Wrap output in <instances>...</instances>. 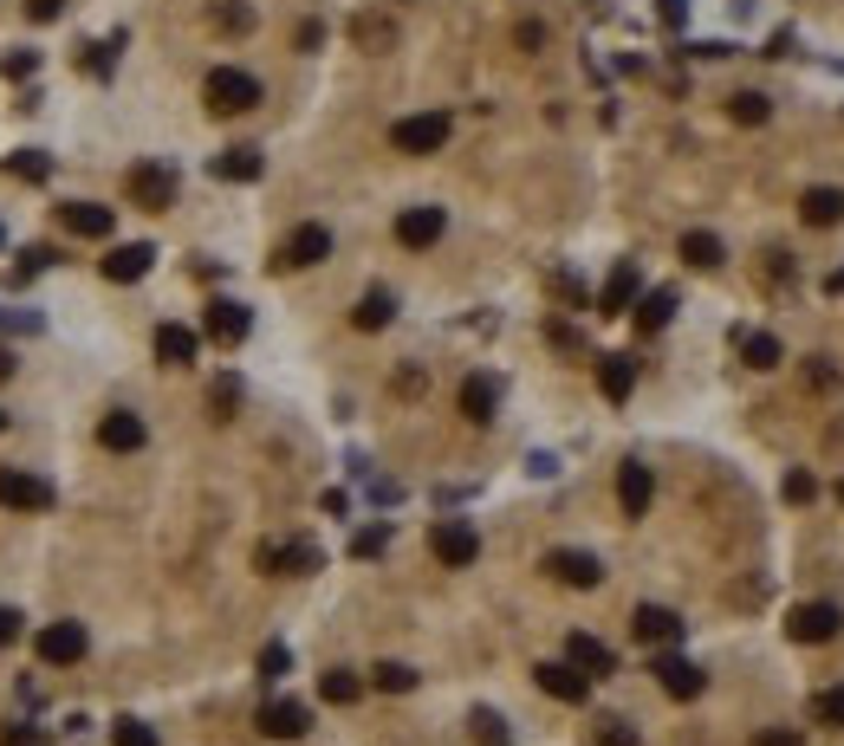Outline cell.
<instances>
[{
  "label": "cell",
  "instance_id": "47",
  "mask_svg": "<svg viewBox=\"0 0 844 746\" xmlns=\"http://www.w3.org/2000/svg\"><path fill=\"white\" fill-rule=\"evenodd\" d=\"M33 66H40V59H33V53H7V59H0V71H7V78H13V85H20V78H33Z\"/></svg>",
  "mask_w": 844,
  "mask_h": 746
},
{
  "label": "cell",
  "instance_id": "27",
  "mask_svg": "<svg viewBox=\"0 0 844 746\" xmlns=\"http://www.w3.org/2000/svg\"><path fill=\"white\" fill-rule=\"evenodd\" d=\"M493 409H500V383H493L488 370H475V377L462 383V415H468V422H493Z\"/></svg>",
  "mask_w": 844,
  "mask_h": 746
},
{
  "label": "cell",
  "instance_id": "4",
  "mask_svg": "<svg viewBox=\"0 0 844 746\" xmlns=\"http://www.w3.org/2000/svg\"><path fill=\"white\" fill-rule=\"evenodd\" d=\"M59 493H53V480L33 475V468H0V506L7 513H46Z\"/></svg>",
  "mask_w": 844,
  "mask_h": 746
},
{
  "label": "cell",
  "instance_id": "37",
  "mask_svg": "<svg viewBox=\"0 0 844 746\" xmlns=\"http://www.w3.org/2000/svg\"><path fill=\"white\" fill-rule=\"evenodd\" d=\"M741 357H747V370H779V357H786V350H779L774 332H754V338L741 344Z\"/></svg>",
  "mask_w": 844,
  "mask_h": 746
},
{
  "label": "cell",
  "instance_id": "46",
  "mask_svg": "<svg viewBox=\"0 0 844 746\" xmlns=\"http://www.w3.org/2000/svg\"><path fill=\"white\" fill-rule=\"evenodd\" d=\"M806 383H812V390H839V370H832V357H806Z\"/></svg>",
  "mask_w": 844,
  "mask_h": 746
},
{
  "label": "cell",
  "instance_id": "2",
  "mask_svg": "<svg viewBox=\"0 0 844 746\" xmlns=\"http://www.w3.org/2000/svg\"><path fill=\"white\" fill-rule=\"evenodd\" d=\"M448 131H455L448 111H417V118H397V124H390V143H397L403 156H435V149L448 143Z\"/></svg>",
  "mask_w": 844,
  "mask_h": 746
},
{
  "label": "cell",
  "instance_id": "9",
  "mask_svg": "<svg viewBox=\"0 0 844 746\" xmlns=\"http://www.w3.org/2000/svg\"><path fill=\"white\" fill-rule=\"evenodd\" d=\"M546 571L559 578L565 591H598V584H604V565H598L591 552H578V545H559V552H546Z\"/></svg>",
  "mask_w": 844,
  "mask_h": 746
},
{
  "label": "cell",
  "instance_id": "35",
  "mask_svg": "<svg viewBox=\"0 0 844 746\" xmlns=\"http://www.w3.org/2000/svg\"><path fill=\"white\" fill-rule=\"evenodd\" d=\"M319 694H325L332 708H352L357 694H364V681H357L352 669H325V676H319Z\"/></svg>",
  "mask_w": 844,
  "mask_h": 746
},
{
  "label": "cell",
  "instance_id": "52",
  "mask_svg": "<svg viewBox=\"0 0 844 746\" xmlns=\"http://www.w3.org/2000/svg\"><path fill=\"white\" fill-rule=\"evenodd\" d=\"M520 46H526V53H540V46H546V26H533V20H526V26H520Z\"/></svg>",
  "mask_w": 844,
  "mask_h": 746
},
{
  "label": "cell",
  "instance_id": "32",
  "mask_svg": "<svg viewBox=\"0 0 844 746\" xmlns=\"http://www.w3.org/2000/svg\"><path fill=\"white\" fill-rule=\"evenodd\" d=\"M7 176L13 182H53V156L46 149H13L7 156Z\"/></svg>",
  "mask_w": 844,
  "mask_h": 746
},
{
  "label": "cell",
  "instance_id": "34",
  "mask_svg": "<svg viewBox=\"0 0 844 746\" xmlns=\"http://www.w3.org/2000/svg\"><path fill=\"white\" fill-rule=\"evenodd\" d=\"M728 118L754 131V124H767V118H774V104H767V91H734V98H728Z\"/></svg>",
  "mask_w": 844,
  "mask_h": 746
},
{
  "label": "cell",
  "instance_id": "53",
  "mask_svg": "<svg viewBox=\"0 0 844 746\" xmlns=\"http://www.w3.org/2000/svg\"><path fill=\"white\" fill-rule=\"evenodd\" d=\"M656 13H663V26H682V13H689V0H663Z\"/></svg>",
  "mask_w": 844,
  "mask_h": 746
},
{
  "label": "cell",
  "instance_id": "29",
  "mask_svg": "<svg viewBox=\"0 0 844 746\" xmlns=\"http://www.w3.org/2000/svg\"><path fill=\"white\" fill-rule=\"evenodd\" d=\"M390 319H397V299H390L384 286H370V292L352 305V325H357V332H384Z\"/></svg>",
  "mask_w": 844,
  "mask_h": 746
},
{
  "label": "cell",
  "instance_id": "30",
  "mask_svg": "<svg viewBox=\"0 0 844 746\" xmlns=\"http://www.w3.org/2000/svg\"><path fill=\"white\" fill-rule=\"evenodd\" d=\"M352 46L357 53H390V46H397V26H390L384 13H357L352 20Z\"/></svg>",
  "mask_w": 844,
  "mask_h": 746
},
{
  "label": "cell",
  "instance_id": "19",
  "mask_svg": "<svg viewBox=\"0 0 844 746\" xmlns=\"http://www.w3.org/2000/svg\"><path fill=\"white\" fill-rule=\"evenodd\" d=\"M149 267H156V247H149V241H131V247H111V254H104V279H111V286H137Z\"/></svg>",
  "mask_w": 844,
  "mask_h": 746
},
{
  "label": "cell",
  "instance_id": "3",
  "mask_svg": "<svg viewBox=\"0 0 844 746\" xmlns=\"http://www.w3.org/2000/svg\"><path fill=\"white\" fill-rule=\"evenodd\" d=\"M124 196H131L143 214H163V208H176V169H169V163H131V176H124Z\"/></svg>",
  "mask_w": 844,
  "mask_h": 746
},
{
  "label": "cell",
  "instance_id": "42",
  "mask_svg": "<svg viewBox=\"0 0 844 746\" xmlns=\"http://www.w3.org/2000/svg\"><path fill=\"white\" fill-rule=\"evenodd\" d=\"M53 260H59V254H53V247H26V254H20V267L7 272V279H13V286H26V279H33V272H40V267H53Z\"/></svg>",
  "mask_w": 844,
  "mask_h": 746
},
{
  "label": "cell",
  "instance_id": "55",
  "mask_svg": "<svg viewBox=\"0 0 844 746\" xmlns=\"http://www.w3.org/2000/svg\"><path fill=\"white\" fill-rule=\"evenodd\" d=\"M0 247H7V227H0Z\"/></svg>",
  "mask_w": 844,
  "mask_h": 746
},
{
  "label": "cell",
  "instance_id": "14",
  "mask_svg": "<svg viewBox=\"0 0 844 746\" xmlns=\"http://www.w3.org/2000/svg\"><path fill=\"white\" fill-rule=\"evenodd\" d=\"M631 630H636V643H649V649H676L682 643V616L663 611V604H636Z\"/></svg>",
  "mask_w": 844,
  "mask_h": 746
},
{
  "label": "cell",
  "instance_id": "6",
  "mask_svg": "<svg viewBox=\"0 0 844 746\" xmlns=\"http://www.w3.org/2000/svg\"><path fill=\"white\" fill-rule=\"evenodd\" d=\"M429 552H435L448 571H462V565L481 558V533H475L468 520H435V526H429Z\"/></svg>",
  "mask_w": 844,
  "mask_h": 746
},
{
  "label": "cell",
  "instance_id": "21",
  "mask_svg": "<svg viewBox=\"0 0 844 746\" xmlns=\"http://www.w3.org/2000/svg\"><path fill=\"white\" fill-rule=\"evenodd\" d=\"M202 357V338L189 332V325H156V364H169V370H189Z\"/></svg>",
  "mask_w": 844,
  "mask_h": 746
},
{
  "label": "cell",
  "instance_id": "10",
  "mask_svg": "<svg viewBox=\"0 0 844 746\" xmlns=\"http://www.w3.org/2000/svg\"><path fill=\"white\" fill-rule=\"evenodd\" d=\"M260 734H267V741H299V734H312V708L292 701V694H274V701L260 708Z\"/></svg>",
  "mask_w": 844,
  "mask_h": 746
},
{
  "label": "cell",
  "instance_id": "39",
  "mask_svg": "<svg viewBox=\"0 0 844 746\" xmlns=\"http://www.w3.org/2000/svg\"><path fill=\"white\" fill-rule=\"evenodd\" d=\"M468 727H475V741H481V746H507V741H513V734H507V721H500L493 708H475V721H468Z\"/></svg>",
  "mask_w": 844,
  "mask_h": 746
},
{
  "label": "cell",
  "instance_id": "7",
  "mask_svg": "<svg viewBox=\"0 0 844 746\" xmlns=\"http://www.w3.org/2000/svg\"><path fill=\"white\" fill-rule=\"evenodd\" d=\"M40 663L46 669H71V663H85V649H91V636H85V623H71V616H59V623H46L40 630Z\"/></svg>",
  "mask_w": 844,
  "mask_h": 746
},
{
  "label": "cell",
  "instance_id": "26",
  "mask_svg": "<svg viewBox=\"0 0 844 746\" xmlns=\"http://www.w3.org/2000/svg\"><path fill=\"white\" fill-rule=\"evenodd\" d=\"M799 221H806V227H839L844 189H806V196H799Z\"/></svg>",
  "mask_w": 844,
  "mask_h": 746
},
{
  "label": "cell",
  "instance_id": "16",
  "mask_svg": "<svg viewBox=\"0 0 844 746\" xmlns=\"http://www.w3.org/2000/svg\"><path fill=\"white\" fill-rule=\"evenodd\" d=\"M565 663L571 669H585L591 681H604V676H618V656H611V643H598V636H565Z\"/></svg>",
  "mask_w": 844,
  "mask_h": 746
},
{
  "label": "cell",
  "instance_id": "45",
  "mask_svg": "<svg viewBox=\"0 0 844 746\" xmlns=\"http://www.w3.org/2000/svg\"><path fill=\"white\" fill-rule=\"evenodd\" d=\"M384 545H390V526H364V533L352 539V558H377Z\"/></svg>",
  "mask_w": 844,
  "mask_h": 746
},
{
  "label": "cell",
  "instance_id": "41",
  "mask_svg": "<svg viewBox=\"0 0 844 746\" xmlns=\"http://www.w3.org/2000/svg\"><path fill=\"white\" fill-rule=\"evenodd\" d=\"M214 26H221V33H254V7L221 0V7H214Z\"/></svg>",
  "mask_w": 844,
  "mask_h": 746
},
{
  "label": "cell",
  "instance_id": "57",
  "mask_svg": "<svg viewBox=\"0 0 844 746\" xmlns=\"http://www.w3.org/2000/svg\"><path fill=\"white\" fill-rule=\"evenodd\" d=\"M839 500H844V480H839Z\"/></svg>",
  "mask_w": 844,
  "mask_h": 746
},
{
  "label": "cell",
  "instance_id": "36",
  "mask_svg": "<svg viewBox=\"0 0 844 746\" xmlns=\"http://www.w3.org/2000/svg\"><path fill=\"white\" fill-rule=\"evenodd\" d=\"M370 688H377V694H410V688H417V669H410V663H377V669H370Z\"/></svg>",
  "mask_w": 844,
  "mask_h": 746
},
{
  "label": "cell",
  "instance_id": "49",
  "mask_svg": "<svg viewBox=\"0 0 844 746\" xmlns=\"http://www.w3.org/2000/svg\"><path fill=\"white\" fill-rule=\"evenodd\" d=\"M13 643H20V611L0 604V649H13Z\"/></svg>",
  "mask_w": 844,
  "mask_h": 746
},
{
  "label": "cell",
  "instance_id": "24",
  "mask_svg": "<svg viewBox=\"0 0 844 746\" xmlns=\"http://www.w3.org/2000/svg\"><path fill=\"white\" fill-rule=\"evenodd\" d=\"M631 319H636V332H643V338H656V332L676 319V292H669V286H656V292H636Z\"/></svg>",
  "mask_w": 844,
  "mask_h": 746
},
{
  "label": "cell",
  "instance_id": "54",
  "mask_svg": "<svg viewBox=\"0 0 844 746\" xmlns=\"http://www.w3.org/2000/svg\"><path fill=\"white\" fill-rule=\"evenodd\" d=\"M7 377H13V350L0 344V383H7Z\"/></svg>",
  "mask_w": 844,
  "mask_h": 746
},
{
  "label": "cell",
  "instance_id": "20",
  "mask_svg": "<svg viewBox=\"0 0 844 746\" xmlns=\"http://www.w3.org/2000/svg\"><path fill=\"white\" fill-rule=\"evenodd\" d=\"M533 676H540V688H546L553 701H565V708H578V701L591 694V676H585V669H571V663H540Z\"/></svg>",
  "mask_w": 844,
  "mask_h": 746
},
{
  "label": "cell",
  "instance_id": "51",
  "mask_svg": "<svg viewBox=\"0 0 844 746\" xmlns=\"http://www.w3.org/2000/svg\"><path fill=\"white\" fill-rule=\"evenodd\" d=\"M767 260H774V267H767V279H774V286H786V279H792V254H767Z\"/></svg>",
  "mask_w": 844,
  "mask_h": 746
},
{
  "label": "cell",
  "instance_id": "25",
  "mask_svg": "<svg viewBox=\"0 0 844 746\" xmlns=\"http://www.w3.org/2000/svg\"><path fill=\"white\" fill-rule=\"evenodd\" d=\"M598 390L611 397V403H624L636 390V357H624V350H611V357H598Z\"/></svg>",
  "mask_w": 844,
  "mask_h": 746
},
{
  "label": "cell",
  "instance_id": "50",
  "mask_svg": "<svg viewBox=\"0 0 844 746\" xmlns=\"http://www.w3.org/2000/svg\"><path fill=\"white\" fill-rule=\"evenodd\" d=\"M26 13H33V20H59V13H66V0H26Z\"/></svg>",
  "mask_w": 844,
  "mask_h": 746
},
{
  "label": "cell",
  "instance_id": "38",
  "mask_svg": "<svg viewBox=\"0 0 844 746\" xmlns=\"http://www.w3.org/2000/svg\"><path fill=\"white\" fill-rule=\"evenodd\" d=\"M779 493H786V506H812V500H819V475H812V468H792Z\"/></svg>",
  "mask_w": 844,
  "mask_h": 746
},
{
  "label": "cell",
  "instance_id": "23",
  "mask_svg": "<svg viewBox=\"0 0 844 746\" xmlns=\"http://www.w3.org/2000/svg\"><path fill=\"white\" fill-rule=\"evenodd\" d=\"M636 286H643V279H636V260H618V267H611V279H604V292H598V312H604V319L631 312V305H636Z\"/></svg>",
  "mask_w": 844,
  "mask_h": 746
},
{
  "label": "cell",
  "instance_id": "11",
  "mask_svg": "<svg viewBox=\"0 0 844 746\" xmlns=\"http://www.w3.org/2000/svg\"><path fill=\"white\" fill-rule=\"evenodd\" d=\"M442 234H448V214H442L435 202L403 208V214H397V241H403V247H417V254H422V247H435Z\"/></svg>",
  "mask_w": 844,
  "mask_h": 746
},
{
  "label": "cell",
  "instance_id": "33",
  "mask_svg": "<svg viewBox=\"0 0 844 746\" xmlns=\"http://www.w3.org/2000/svg\"><path fill=\"white\" fill-rule=\"evenodd\" d=\"M806 714H812V727H844V681L819 688V694L806 701Z\"/></svg>",
  "mask_w": 844,
  "mask_h": 746
},
{
  "label": "cell",
  "instance_id": "12",
  "mask_svg": "<svg viewBox=\"0 0 844 746\" xmlns=\"http://www.w3.org/2000/svg\"><path fill=\"white\" fill-rule=\"evenodd\" d=\"M839 630H844L839 604H799V611L786 616V636H792V643H832Z\"/></svg>",
  "mask_w": 844,
  "mask_h": 746
},
{
  "label": "cell",
  "instance_id": "17",
  "mask_svg": "<svg viewBox=\"0 0 844 746\" xmlns=\"http://www.w3.org/2000/svg\"><path fill=\"white\" fill-rule=\"evenodd\" d=\"M649 500H656V475H649L643 461H624V468H618V506H624V520H643Z\"/></svg>",
  "mask_w": 844,
  "mask_h": 746
},
{
  "label": "cell",
  "instance_id": "13",
  "mask_svg": "<svg viewBox=\"0 0 844 746\" xmlns=\"http://www.w3.org/2000/svg\"><path fill=\"white\" fill-rule=\"evenodd\" d=\"M325 558H319V545L312 539H286V545H260V571H286V578H306V571H319Z\"/></svg>",
  "mask_w": 844,
  "mask_h": 746
},
{
  "label": "cell",
  "instance_id": "31",
  "mask_svg": "<svg viewBox=\"0 0 844 746\" xmlns=\"http://www.w3.org/2000/svg\"><path fill=\"white\" fill-rule=\"evenodd\" d=\"M682 260H689L696 272H714L721 260H728V247H721L708 227H696V234H682Z\"/></svg>",
  "mask_w": 844,
  "mask_h": 746
},
{
  "label": "cell",
  "instance_id": "40",
  "mask_svg": "<svg viewBox=\"0 0 844 746\" xmlns=\"http://www.w3.org/2000/svg\"><path fill=\"white\" fill-rule=\"evenodd\" d=\"M585 746H636V727L611 714V721H598V727H591V741H585Z\"/></svg>",
  "mask_w": 844,
  "mask_h": 746
},
{
  "label": "cell",
  "instance_id": "43",
  "mask_svg": "<svg viewBox=\"0 0 844 746\" xmlns=\"http://www.w3.org/2000/svg\"><path fill=\"white\" fill-rule=\"evenodd\" d=\"M286 669H292V656H286V643H267V649H260V681L274 688V681H280Z\"/></svg>",
  "mask_w": 844,
  "mask_h": 746
},
{
  "label": "cell",
  "instance_id": "5",
  "mask_svg": "<svg viewBox=\"0 0 844 746\" xmlns=\"http://www.w3.org/2000/svg\"><path fill=\"white\" fill-rule=\"evenodd\" d=\"M319 260H332V227H319V221L292 227V234H286V247L274 254V267H280V272H306V267H319Z\"/></svg>",
  "mask_w": 844,
  "mask_h": 746
},
{
  "label": "cell",
  "instance_id": "56",
  "mask_svg": "<svg viewBox=\"0 0 844 746\" xmlns=\"http://www.w3.org/2000/svg\"><path fill=\"white\" fill-rule=\"evenodd\" d=\"M0 428H7V409H0Z\"/></svg>",
  "mask_w": 844,
  "mask_h": 746
},
{
  "label": "cell",
  "instance_id": "22",
  "mask_svg": "<svg viewBox=\"0 0 844 746\" xmlns=\"http://www.w3.org/2000/svg\"><path fill=\"white\" fill-rule=\"evenodd\" d=\"M59 221H66V234H78V241H104L118 227V214L104 202H71V208H59Z\"/></svg>",
  "mask_w": 844,
  "mask_h": 746
},
{
  "label": "cell",
  "instance_id": "18",
  "mask_svg": "<svg viewBox=\"0 0 844 746\" xmlns=\"http://www.w3.org/2000/svg\"><path fill=\"white\" fill-rule=\"evenodd\" d=\"M98 442H104L111 455H137L143 442H149V428H143V415H131V409H111V415L98 422Z\"/></svg>",
  "mask_w": 844,
  "mask_h": 746
},
{
  "label": "cell",
  "instance_id": "28",
  "mask_svg": "<svg viewBox=\"0 0 844 746\" xmlns=\"http://www.w3.org/2000/svg\"><path fill=\"white\" fill-rule=\"evenodd\" d=\"M260 169H267V163H260V149H247V143H234V149L214 156V176H221V182H260Z\"/></svg>",
  "mask_w": 844,
  "mask_h": 746
},
{
  "label": "cell",
  "instance_id": "15",
  "mask_svg": "<svg viewBox=\"0 0 844 746\" xmlns=\"http://www.w3.org/2000/svg\"><path fill=\"white\" fill-rule=\"evenodd\" d=\"M656 688H663L669 701H696V694L708 688V676L696 669V663H682V656L663 649V656H656Z\"/></svg>",
  "mask_w": 844,
  "mask_h": 746
},
{
  "label": "cell",
  "instance_id": "48",
  "mask_svg": "<svg viewBox=\"0 0 844 746\" xmlns=\"http://www.w3.org/2000/svg\"><path fill=\"white\" fill-rule=\"evenodd\" d=\"M754 746H806V734H792V727H767V734H754Z\"/></svg>",
  "mask_w": 844,
  "mask_h": 746
},
{
  "label": "cell",
  "instance_id": "44",
  "mask_svg": "<svg viewBox=\"0 0 844 746\" xmlns=\"http://www.w3.org/2000/svg\"><path fill=\"white\" fill-rule=\"evenodd\" d=\"M111 746H156V727H143V721H118V727H111Z\"/></svg>",
  "mask_w": 844,
  "mask_h": 746
},
{
  "label": "cell",
  "instance_id": "1",
  "mask_svg": "<svg viewBox=\"0 0 844 746\" xmlns=\"http://www.w3.org/2000/svg\"><path fill=\"white\" fill-rule=\"evenodd\" d=\"M202 104H209L214 118H241V111H254L260 104V78L241 66H214L202 78Z\"/></svg>",
  "mask_w": 844,
  "mask_h": 746
},
{
  "label": "cell",
  "instance_id": "8",
  "mask_svg": "<svg viewBox=\"0 0 844 746\" xmlns=\"http://www.w3.org/2000/svg\"><path fill=\"white\" fill-rule=\"evenodd\" d=\"M202 332H209L221 350H234V344H247V332H254V312H247L241 299H209V312H202Z\"/></svg>",
  "mask_w": 844,
  "mask_h": 746
}]
</instances>
